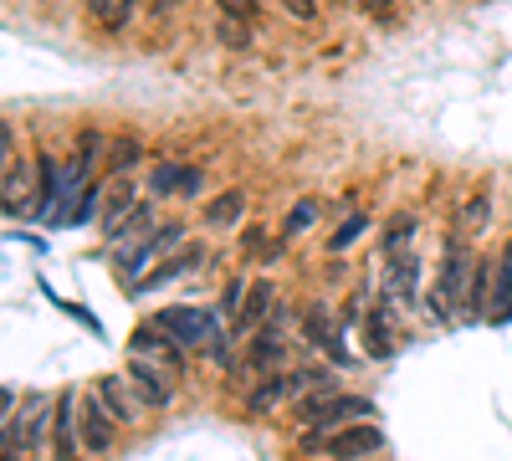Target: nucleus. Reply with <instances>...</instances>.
I'll return each instance as SVG.
<instances>
[{"label": "nucleus", "instance_id": "obj_13", "mask_svg": "<svg viewBox=\"0 0 512 461\" xmlns=\"http://www.w3.org/2000/svg\"><path fill=\"white\" fill-rule=\"evenodd\" d=\"M175 241H185V221H169V226H159L149 241H139L134 251H123V272H144L154 257H159V251H169V246H175Z\"/></svg>", "mask_w": 512, "mask_h": 461}, {"label": "nucleus", "instance_id": "obj_23", "mask_svg": "<svg viewBox=\"0 0 512 461\" xmlns=\"http://www.w3.org/2000/svg\"><path fill=\"white\" fill-rule=\"evenodd\" d=\"M139 164H144V144H139L134 134H118L113 149H108V170H113V180H123L128 170H139Z\"/></svg>", "mask_w": 512, "mask_h": 461}, {"label": "nucleus", "instance_id": "obj_20", "mask_svg": "<svg viewBox=\"0 0 512 461\" xmlns=\"http://www.w3.org/2000/svg\"><path fill=\"white\" fill-rule=\"evenodd\" d=\"M246 216V190H221L216 200L205 205V226L210 231H221V226H236Z\"/></svg>", "mask_w": 512, "mask_h": 461}, {"label": "nucleus", "instance_id": "obj_8", "mask_svg": "<svg viewBox=\"0 0 512 461\" xmlns=\"http://www.w3.org/2000/svg\"><path fill=\"white\" fill-rule=\"evenodd\" d=\"M118 441V421L108 415V405L93 395V400H82V451L88 456H108Z\"/></svg>", "mask_w": 512, "mask_h": 461}, {"label": "nucleus", "instance_id": "obj_11", "mask_svg": "<svg viewBox=\"0 0 512 461\" xmlns=\"http://www.w3.org/2000/svg\"><path fill=\"white\" fill-rule=\"evenodd\" d=\"M303 339H308L318 354H328L333 364H354L349 349H344V339H338L333 318H328V308H308V313H303Z\"/></svg>", "mask_w": 512, "mask_h": 461}, {"label": "nucleus", "instance_id": "obj_5", "mask_svg": "<svg viewBox=\"0 0 512 461\" xmlns=\"http://www.w3.org/2000/svg\"><path fill=\"white\" fill-rule=\"evenodd\" d=\"M313 385H318V374H313V369H282V374H272V380H262V385L251 390L246 410H256V415H262V410H277L282 400L308 395Z\"/></svg>", "mask_w": 512, "mask_h": 461}, {"label": "nucleus", "instance_id": "obj_14", "mask_svg": "<svg viewBox=\"0 0 512 461\" xmlns=\"http://www.w3.org/2000/svg\"><path fill=\"white\" fill-rule=\"evenodd\" d=\"M128 344H134V354H154V359H164L169 369H185V349H180L175 339H169V333H164L159 323L134 328V339H128Z\"/></svg>", "mask_w": 512, "mask_h": 461}, {"label": "nucleus", "instance_id": "obj_33", "mask_svg": "<svg viewBox=\"0 0 512 461\" xmlns=\"http://www.w3.org/2000/svg\"><path fill=\"white\" fill-rule=\"evenodd\" d=\"M410 226H415V216H395V221H390V231H384V251L400 246V241L410 236Z\"/></svg>", "mask_w": 512, "mask_h": 461}, {"label": "nucleus", "instance_id": "obj_21", "mask_svg": "<svg viewBox=\"0 0 512 461\" xmlns=\"http://www.w3.org/2000/svg\"><path fill=\"white\" fill-rule=\"evenodd\" d=\"M364 354L369 359H390L395 354V333H390V323H384V308L364 313Z\"/></svg>", "mask_w": 512, "mask_h": 461}, {"label": "nucleus", "instance_id": "obj_12", "mask_svg": "<svg viewBox=\"0 0 512 461\" xmlns=\"http://www.w3.org/2000/svg\"><path fill=\"white\" fill-rule=\"evenodd\" d=\"M139 205V195H134V180H113L108 185V195H103V221H98V231H103V241H113L118 236V226L128 221V211Z\"/></svg>", "mask_w": 512, "mask_h": 461}, {"label": "nucleus", "instance_id": "obj_3", "mask_svg": "<svg viewBox=\"0 0 512 461\" xmlns=\"http://www.w3.org/2000/svg\"><path fill=\"white\" fill-rule=\"evenodd\" d=\"M472 257H466V241H461V231H451L446 236V246H441V298H446V308L451 313H461V303H466V282H472Z\"/></svg>", "mask_w": 512, "mask_h": 461}, {"label": "nucleus", "instance_id": "obj_27", "mask_svg": "<svg viewBox=\"0 0 512 461\" xmlns=\"http://www.w3.org/2000/svg\"><path fill=\"white\" fill-rule=\"evenodd\" d=\"M103 195H108V185H103V180H88V185L77 190V200H72V216H67V221H72V226H88V221H93V205H98Z\"/></svg>", "mask_w": 512, "mask_h": 461}, {"label": "nucleus", "instance_id": "obj_4", "mask_svg": "<svg viewBox=\"0 0 512 461\" xmlns=\"http://www.w3.org/2000/svg\"><path fill=\"white\" fill-rule=\"evenodd\" d=\"M52 451H57V461L82 456V400H77V390H62V400L52 410Z\"/></svg>", "mask_w": 512, "mask_h": 461}, {"label": "nucleus", "instance_id": "obj_16", "mask_svg": "<svg viewBox=\"0 0 512 461\" xmlns=\"http://www.w3.org/2000/svg\"><path fill=\"white\" fill-rule=\"evenodd\" d=\"M415 292H420V257H395L390 262V282H384V298L390 303H415Z\"/></svg>", "mask_w": 512, "mask_h": 461}, {"label": "nucleus", "instance_id": "obj_29", "mask_svg": "<svg viewBox=\"0 0 512 461\" xmlns=\"http://www.w3.org/2000/svg\"><path fill=\"white\" fill-rule=\"evenodd\" d=\"M313 221H318V200H297L287 211V221H282V236H303Z\"/></svg>", "mask_w": 512, "mask_h": 461}, {"label": "nucleus", "instance_id": "obj_26", "mask_svg": "<svg viewBox=\"0 0 512 461\" xmlns=\"http://www.w3.org/2000/svg\"><path fill=\"white\" fill-rule=\"evenodd\" d=\"M216 41H221L226 52H246V47H251V26H246V16L221 11V21H216Z\"/></svg>", "mask_w": 512, "mask_h": 461}, {"label": "nucleus", "instance_id": "obj_36", "mask_svg": "<svg viewBox=\"0 0 512 461\" xmlns=\"http://www.w3.org/2000/svg\"><path fill=\"white\" fill-rule=\"evenodd\" d=\"M364 6L379 16V21H390V11H395V0H364Z\"/></svg>", "mask_w": 512, "mask_h": 461}, {"label": "nucleus", "instance_id": "obj_15", "mask_svg": "<svg viewBox=\"0 0 512 461\" xmlns=\"http://www.w3.org/2000/svg\"><path fill=\"white\" fill-rule=\"evenodd\" d=\"M205 267V246L195 241V246H185L180 257H169L154 277H144V282H134V292H154V287H164V282H175V277H190V272H200Z\"/></svg>", "mask_w": 512, "mask_h": 461}, {"label": "nucleus", "instance_id": "obj_32", "mask_svg": "<svg viewBox=\"0 0 512 461\" xmlns=\"http://www.w3.org/2000/svg\"><path fill=\"white\" fill-rule=\"evenodd\" d=\"M246 292H251V287H246L241 277H231V282H226V292H221V313H241V303H246Z\"/></svg>", "mask_w": 512, "mask_h": 461}, {"label": "nucleus", "instance_id": "obj_17", "mask_svg": "<svg viewBox=\"0 0 512 461\" xmlns=\"http://www.w3.org/2000/svg\"><path fill=\"white\" fill-rule=\"evenodd\" d=\"M512 318V241L497 257V272H492V308H487V323H507Z\"/></svg>", "mask_w": 512, "mask_h": 461}, {"label": "nucleus", "instance_id": "obj_2", "mask_svg": "<svg viewBox=\"0 0 512 461\" xmlns=\"http://www.w3.org/2000/svg\"><path fill=\"white\" fill-rule=\"evenodd\" d=\"M154 323H159L180 349H200V344H210V339H221V318L205 313V308H190V303H175V308L154 313Z\"/></svg>", "mask_w": 512, "mask_h": 461}, {"label": "nucleus", "instance_id": "obj_7", "mask_svg": "<svg viewBox=\"0 0 512 461\" xmlns=\"http://www.w3.org/2000/svg\"><path fill=\"white\" fill-rule=\"evenodd\" d=\"M52 400H31L26 405V415H11L6 421V461H16V451H26V446H36L41 441V431H47V421H52Z\"/></svg>", "mask_w": 512, "mask_h": 461}, {"label": "nucleus", "instance_id": "obj_22", "mask_svg": "<svg viewBox=\"0 0 512 461\" xmlns=\"http://www.w3.org/2000/svg\"><path fill=\"white\" fill-rule=\"evenodd\" d=\"M277 303V287L272 282H256L251 292H246V303H241V313H236V328H256L267 318V308Z\"/></svg>", "mask_w": 512, "mask_h": 461}, {"label": "nucleus", "instance_id": "obj_35", "mask_svg": "<svg viewBox=\"0 0 512 461\" xmlns=\"http://www.w3.org/2000/svg\"><path fill=\"white\" fill-rule=\"evenodd\" d=\"M210 359H216L221 369H231V364H236V359H231V344H226V339H210Z\"/></svg>", "mask_w": 512, "mask_h": 461}, {"label": "nucleus", "instance_id": "obj_18", "mask_svg": "<svg viewBox=\"0 0 512 461\" xmlns=\"http://www.w3.org/2000/svg\"><path fill=\"white\" fill-rule=\"evenodd\" d=\"M492 272H497V262H477V267H472V282H466V303H461L466 318H487V308H492Z\"/></svg>", "mask_w": 512, "mask_h": 461}, {"label": "nucleus", "instance_id": "obj_10", "mask_svg": "<svg viewBox=\"0 0 512 461\" xmlns=\"http://www.w3.org/2000/svg\"><path fill=\"white\" fill-rule=\"evenodd\" d=\"M98 400L108 405V415H113L118 426H134L139 415H144V405H139L134 385H128V374H103V385H98Z\"/></svg>", "mask_w": 512, "mask_h": 461}, {"label": "nucleus", "instance_id": "obj_6", "mask_svg": "<svg viewBox=\"0 0 512 461\" xmlns=\"http://www.w3.org/2000/svg\"><path fill=\"white\" fill-rule=\"evenodd\" d=\"M128 385H134V395H139V405L144 410H169V405H175V385H169L164 380V374L144 359V354H134V359H128Z\"/></svg>", "mask_w": 512, "mask_h": 461}, {"label": "nucleus", "instance_id": "obj_9", "mask_svg": "<svg viewBox=\"0 0 512 461\" xmlns=\"http://www.w3.org/2000/svg\"><path fill=\"white\" fill-rule=\"evenodd\" d=\"M200 185H205V175L195 164H154L149 170V190L164 200H180V195L190 200V195H200Z\"/></svg>", "mask_w": 512, "mask_h": 461}, {"label": "nucleus", "instance_id": "obj_19", "mask_svg": "<svg viewBox=\"0 0 512 461\" xmlns=\"http://www.w3.org/2000/svg\"><path fill=\"white\" fill-rule=\"evenodd\" d=\"M282 354H287L282 333H277V328H262V333H256V339H251L246 369H256V374H267V369H282Z\"/></svg>", "mask_w": 512, "mask_h": 461}, {"label": "nucleus", "instance_id": "obj_24", "mask_svg": "<svg viewBox=\"0 0 512 461\" xmlns=\"http://www.w3.org/2000/svg\"><path fill=\"white\" fill-rule=\"evenodd\" d=\"M31 170H36V164H31ZM31 170H26V164H6V216H11V221H16L21 211H31V205H26Z\"/></svg>", "mask_w": 512, "mask_h": 461}, {"label": "nucleus", "instance_id": "obj_31", "mask_svg": "<svg viewBox=\"0 0 512 461\" xmlns=\"http://www.w3.org/2000/svg\"><path fill=\"white\" fill-rule=\"evenodd\" d=\"M282 11L292 16V21H303V26H318V0H282Z\"/></svg>", "mask_w": 512, "mask_h": 461}, {"label": "nucleus", "instance_id": "obj_1", "mask_svg": "<svg viewBox=\"0 0 512 461\" xmlns=\"http://www.w3.org/2000/svg\"><path fill=\"white\" fill-rule=\"evenodd\" d=\"M297 451L308 456H328V461H364V456H379L384 451V431L374 421H354L333 436H318V431H303L297 436Z\"/></svg>", "mask_w": 512, "mask_h": 461}, {"label": "nucleus", "instance_id": "obj_28", "mask_svg": "<svg viewBox=\"0 0 512 461\" xmlns=\"http://www.w3.org/2000/svg\"><path fill=\"white\" fill-rule=\"evenodd\" d=\"M144 231H159V226H154V205H149V200H139L134 211H128V221L118 226V236H113V241H128V236H144Z\"/></svg>", "mask_w": 512, "mask_h": 461}, {"label": "nucleus", "instance_id": "obj_30", "mask_svg": "<svg viewBox=\"0 0 512 461\" xmlns=\"http://www.w3.org/2000/svg\"><path fill=\"white\" fill-rule=\"evenodd\" d=\"M364 231H369V216H349L344 226H338V231L328 236V251H349V246H354Z\"/></svg>", "mask_w": 512, "mask_h": 461}, {"label": "nucleus", "instance_id": "obj_25", "mask_svg": "<svg viewBox=\"0 0 512 461\" xmlns=\"http://www.w3.org/2000/svg\"><path fill=\"white\" fill-rule=\"evenodd\" d=\"M134 6L139 0H88V11H93V21L103 31H123L128 21H134Z\"/></svg>", "mask_w": 512, "mask_h": 461}, {"label": "nucleus", "instance_id": "obj_34", "mask_svg": "<svg viewBox=\"0 0 512 461\" xmlns=\"http://www.w3.org/2000/svg\"><path fill=\"white\" fill-rule=\"evenodd\" d=\"M466 221H472V236L487 226V200H472V205H466Z\"/></svg>", "mask_w": 512, "mask_h": 461}]
</instances>
